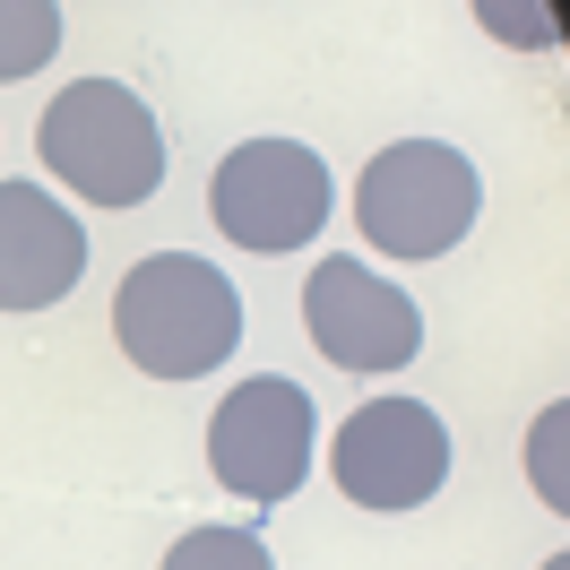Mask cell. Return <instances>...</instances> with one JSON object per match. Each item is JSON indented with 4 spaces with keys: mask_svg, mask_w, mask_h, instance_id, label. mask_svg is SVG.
Returning <instances> with one entry per match:
<instances>
[{
    "mask_svg": "<svg viewBox=\"0 0 570 570\" xmlns=\"http://www.w3.org/2000/svg\"><path fill=\"white\" fill-rule=\"evenodd\" d=\"M112 337L147 381H199L243 346V294L190 250H147L112 294Z\"/></svg>",
    "mask_w": 570,
    "mask_h": 570,
    "instance_id": "6da1fadb",
    "label": "cell"
},
{
    "mask_svg": "<svg viewBox=\"0 0 570 570\" xmlns=\"http://www.w3.org/2000/svg\"><path fill=\"white\" fill-rule=\"evenodd\" d=\"M36 156L87 208H139V199H156V181H165V130L139 105V87H121V78L61 87L36 121Z\"/></svg>",
    "mask_w": 570,
    "mask_h": 570,
    "instance_id": "7a4b0ae2",
    "label": "cell"
},
{
    "mask_svg": "<svg viewBox=\"0 0 570 570\" xmlns=\"http://www.w3.org/2000/svg\"><path fill=\"white\" fill-rule=\"evenodd\" d=\"M475 216H484V181H475V165L450 139H397L355 181V225L390 259H441V250H459Z\"/></svg>",
    "mask_w": 570,
    "mask_h": 570,
    "instance_id": "3957f363",
    "label": "cell"
},
{
    "mask_svg": "<svg viewBox=\"0 0 570 570\" xmlns=\"http://www.w3.org/2000/svg\"><path fill=\"white\" fill-rule=\"evenodd\" d=\"M208 208L225 225V243L243 250H303L337 208V181H328V156H312L303 139H243L208 181Z\"/></svg>",
    "mask_w": 570,
    "mask_h": 570,
    "instance_id": "277c9868",
    "label": "cell"
},
{
    "mask_svg": "<svg viewBox=\"0 0 570 570\" xmlns=\"http://www.w3.org/2000/svg\"><path fill=\"white\" fill-rule=\"evenodd\" d=\"M312 450H321V415H312L303 381H277V372L243 381V390L208 415L216 484H225L234 501H259V510L285 501L303 475H312Z\"/></svg>",
    "mask_w": 570,
    "mask_h": 570,
    "instance_id": "5b68a950",
    "label": "cell"
},
{
    "mask_svg": "<svg viewBox=\"0 0 570 570\" xmlns=\"http://www.w3.org/2000/svg\"><path fill=\"white\" fill-rule=\"evenodd\" d=\"M328 475L346 484V501L363 510H415V501L441 493V475H450V432L432 406L415 397H372L355 406L337 441H328Z\"/></svg>",
    "mask_w": 570,
    "mask_h": 570,
    "instance_id": "8992f818",
    "label": "cell"
},
{
    "mask_svg": "<svg viewBox=\"0 0 570 570\" xmlns=\"http://www.w3.org/2000/svg\"><path fill=\"white\" fill-rule=\"evenodd\" d=\"M303 328H312V346L337 372H397V363H415V346H424L415 294H397L363 259H321L303 277Z\"/></svg>",
    "mask_w": 570,
    "mask_h": 570,
    "instance_id": "52a82bcc",
    "label": "cell"
},
{
    "mask_svg": "<svg viewBox=\"0 0 570 570\" xmlns=\"http://www.w3.org/2000/svg\"><path fill=\"white\" fill-rule=\"evenodd\" d=\"M87 277V225L43 181H0V312H52Z\"/></svg>",
    "mask_w": 570,
    "mask_h": 570,
    "instance_id": "ba28073f",
    "label": "cell"
},
{
    "mask_svg": "<svg viewBox=\"0 0 570 570\" xmlns=\"http://www.w3.org/2000/svg\"><path fill=\"white\" fill-rule=\"evenodd\" d=\"M61 52V0H0V87L52 70Z\"/></svg>",
    "mask_w": 570,
    "mask_h": 570,
    "instance_id": "9c48e42d",
    "label": "cell"
},
{
    "mask_svg": "<svg viewBox=\"0 0 570 570\" xmlns=\"http://www.w3.org/2000/svg\"><path fill=\"white\" fill-rule=\"evenodd\" d=\"M165 570H277V553L250 528H190L174 553H165Z\"/></svg>",
    "mask_w": 570,
    "mask_h": 570,
    "instance_id": "30bf717a",
    "label": "cell"
},
{
    "mask_svg": "<svg viewBox=\"0 0 570 570\" xmlns=\"http://www.w3.org/2000/svg\"><path fill=\"white\" fill-rule=\"evenodd\" d=\"M475 18H484V36L519 43V52H553V43H562L553 0H475Z\"/></svg>",
    "mask_w": 570,
    "mask_h": 570,
    "instance_id": "8fae6325",
    "label": "cell"
},
{
    "mask_svg": "<svg viewBox=\"0 0 570 570\" xmlns=\"http://www.w3.org/2000/svg\"><path fill=\"white\" fill-rule=\"evenodd\" d=\"M562 424H570V406L553 397L544 415H535V432H528V466H535V493L562 510Z\"/></svg>",
    "mask_w": 570,
    "mask_h": 570,
    "instance_id": "7c38bea8",
    "label": "cell"
},
{
    "mask_svg": "<svg viewBox=\"0 0 570 570\" xmlns=\"http://www.w3.org/2000/svg\"><path fill=\"white\" fill-rule=\"evenodd\" d=\"M544 570H570V562H562V553H553V562H544Z\"/></svg>",
    "mask_w": 570,
    "mask_h": 570,
    "instance_id": "4fadbf2b",
    "label": "cell"
}]
</instances>
